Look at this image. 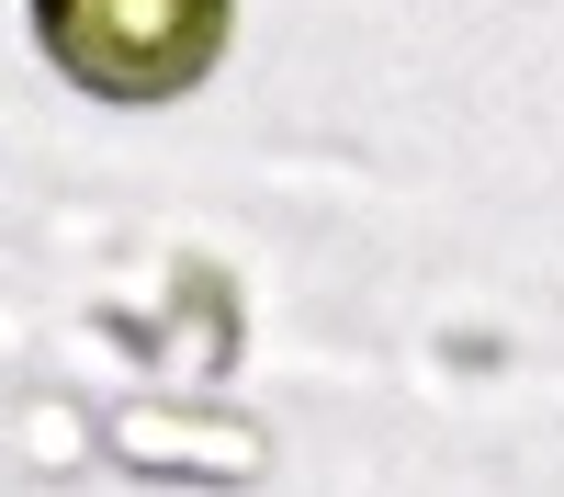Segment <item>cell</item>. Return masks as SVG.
I'll list each match as a JSON object with an SVG mask.
<instances>
[{
  "mask_svg": "<svg viewBox=\"0 0 564 497\" xmlns=\"http://www.w3.org/2000/svg\"><path fill=\"white\" fill-rule=\"evenodd\" d=\"M34 34L102 102H170L226 57V0H34Z\"/></svg>",
  "mask_w": 564,
  "mask_h": 497,
  "instance_id": "obj_1",
  "label": "cell"
}]
</instances>
